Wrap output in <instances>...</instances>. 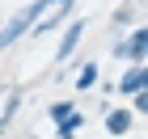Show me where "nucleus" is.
<instances>
[{
  "mask_svg": "<svg viewBox=\"0 0 148 139\" xmlns=\"http://www.w3.org/2000/svg\"><path fill=\"white\" fill-rule=\"evenodd\" d=\"M47 4H51V0H30V4H21V9L13 13V17H9V25L0 30V51H9V46L17 42V38H21L34 21H38V13H42Z\"/></svg>",
  "mask_w": 148,
  "mask_h": 139,
  "instance_id": "obj_1",
  "label": "nucleus"
},
{
  "mask_svg": "<svg viewBox=\"0 0 148 139\" xmlns=\"http://www.w3.org/2000/svg\"><path fill=\"white\" fill-rule=\"evenodd\" d=\"M114 51V59H127V63H148V46H144V25H140V30H131V34L127 38H119V42L110 46Z\"/></svg>",
  "mask_w": 148,
  "mask_h": 139,
  "instance_id": "obj_2",
  "label": "nucleus"
},
{
  "mask_svg": "<svg viewBox=\"0 0 148 139\" xmlns=\"http://www.w3.org/2000/svg\"><path fill=\"white\" fill-rule=\"evenodd\" d=\"M131 127H136V114H131V105H110V110H106V135L123 139Z\"/></svg>",
  "mask_w": 148,
  "mask_h": 139,
  "instance_id": "obj_3",
  "label": "nucleus"
},
{
  "mask_svg": "<svg viewBox=\"0 0 148 139\" xmlns=\"http://www.w3.org/2000/svg\"><path fill=\"white\" fill-rule=\"evenodd\" d=\"M80 38H85V17H72L68 30H64V38H59V46H55V59H59V63L72 59V51L80 46Z\"/></svg>",
  "mask_w": 148,
  "mask_h": 139,
  "instance_id": "obj_4",
  "label": "nucleus"
},
{
  "mask_svg": "<svg viewBox=\"0 0 148 139\" xmlns=\"http://www.w3.org/2000/svg\"><path fill=\"white\" fill-rule=\"evenodd\" d=\"M80 127H85V114H68V118H59L55 122V139H68V135H80Z\"/></svg>",
  "mask_w": 148,
  "mask_h": 139,
  "instance_id": "obj_5",
  "label": "nucleus"
},
{
  "mask_svg": "<svg viewBox=\"0 0 148 139\" xmlns=\"http://www.w3.org/2000/svg\"><path fill=\"white\" fill-rule=\"evenodd\" d=\"M102 80V68L97 63H85V68L76 72V93H85V89H93V84Z\"/></svg>",
  "mask_w": 148,
  "mask_h": 139,
  "instance_id": "obj_6",
  "label": "nucleus"
},
{
  "mask_svg": "<svg viewBox=\"0 0 148 139\" xmlns=\"http://www.w3.org/2000/svg\"><path fill=\"white\" fill-rule=\"evenodd\" d=\"M119 89L127 93V97H136L140 89H144V76H140V68L131 63V72H123V80H119Z\"/></svg>",
  "mask_w": 148,
  "mask_h": 139,
  "instance_id": "obj_7",
  "label": "nucleus"
},
{
  "mask_svg": "<svg viewBox=\"0 0 148 139\" xmlns=\"http://www.w3.org/2000/svg\"><path fill=\"white\" fill-rule=\"evenodd\" d=\"M47 114H51V122H59V118H68V114H76V101H55V105H51V110H47Z\"/></svg>",
  "mask_w": 148,
  "mask_h": 139,
  "instance_id": "obj_8",
  "label": "nucleus"
},
{
  "mask_svg": "<svg viewBox=\"0 0 148 139\" xmlns=\"http://www.w3.org/2000/svg\"><path fill=\"white\" fill-rule=\"evenodd\" d=\"M131 114H148V89H140L131 97Z\"/></svg>",
  "mask_w": 148,
  "mask_h": 139,
  "instance_id": "obj_9",
  "label": "nucleus"
},
{
  "mask_svg": "<svg viewBox=\"0 0 148 139\" xmlns=\"http://www.w3.org/2000/svg\"><path fill=\"white\" fill-rule=\"evenodd\" d=\"M17 105H21V93H9V101H4V114H0V118L9 122V118L17 114Z\"/></svg>",
  "mask_w": 148,
  "mask_h": 139,
  "instance_id": "obj_10",
  "label": "nucleus"
},
{
  "mask_svg": "<svg viewBox=\"0 0 148 139\" xmlns=\"http://www.w3.org/2000/svg\"><path fill=\"white\" fill-rule=\"evenodd\" d=\"M4 127H9V122H4V118H0V135H4Z\"/></svg>",
  "mask_w": 148,
  "mask_h": 139,
  "instance_id": "obj_11",
  "label": "nucleus"
},
{
  "mask_svg": "<svg viewBox=\"0 0 148 139\" xmlns=\"http://www.w3.org/2000/svg\"><path fill=\"white\" fill-rule=\"evenodd\" d=\"M144 46H148V25H144Z\"/></svg>",
  "mask_w": 148,
  "mask_h": 139,
  "instance_id": "obj_12",
  "label": "nucleus"
},
{
  "mask_svg": "<svg viewBox=\"0 0 148 139\" xmlns=\"http://www.w3.org/2000/svg\"><path fill=\"white\" fill-rule=\"evenodd\" d=\"M68 139H76V135H68Z\"/></svg>",
  "mask_w": 148,
  "mask_h": 139,
  "instance_id": "obj_13",
  "label": "nucleus"
}]
</instances>
